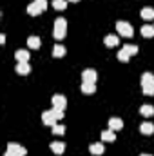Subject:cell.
Instances as JSON below:
<instances>
[{
	"label": "cell",
	"mask_w": 154,
	"mask_h": 156,
	"mask_svg": "<svg viewBox=\"0 0 154 156\" xmlns=\"http://www.w3.org/2000/svg\"><path fill=\"white\" fill-rule=\"evenodd\" d=\"M65 31H67V24H65V20L64 18H58L56 22H54V33H53V37L56 40H62L65 37Z\"/></svg>",
	"instance_id": "cell-1"
},
{
	"label": "cell",
	"mask_w": 154,
	"mask_h": 156,
	"mask_svg": "<svg viewBox=\"0 0 154 156\" xmlns=\"http://www.w3.org/2000/svg\"><path fill=\"white\" fill-rule=\"evenodd\" d=\"M5 156H26V149L18 144H7Z\"/></svg>",
	"instance_id": "cell-2"
},
{
	"label": "cell",
	"mask_w": 154,
	"mask_h": 156,
	"mask_svg": "<svg viewBox=\"0 0 154 156\" xmlns=\"http://www.w3.org/2000/svg\"><path fill=\"white\" fill-rule=\"evenodd\" d=\"M116 29H118V33H120L121 37H127V38L134 35L132 26H131V24H127V22H118V24H116Z\"/></svg>",
	"instance_id": "cell-3"
},
{
	"label": "cell",
	"mask_w": 154,
	"mask_h": 156,
	"mask_svg": "<svg viewBox=\"0 0 154 156\" xmlns=\"http://www.w3.org/2000/svg\"><path fill=\"white\" fill-rule=\"evenodd\" d=\"M42 122L45 123V125H56L58 123V118H56V115H54V111L51 109V111H45L44 115H42Z\"/></svg>",
	"instance_id": "cell-4"
},
{
	"label": "cell",
	"mask_w": 154,
	"mask_h": 156,
	"mask_svg": "<svg viewBox=\"0 0 154 156\" xmlns=\"http://www.w3.org/2000/svg\"><path fill=\"white\" fill-rule=\"evenodd\" d=\"M53 105H54V107H58V109H64V107L67 105L65 96H62V94H54V96H53Z\"/></svg>",
	"instance_id": "cell-5"
},
{
	"label": "cell",
	"mask_w": 154,
	"mask_h": 156,
	"mask_svg": "<svg viewBox=\"0 0 154 156\" xmlns=\"http://www.w3.org/2000/svg\"><path fill=\"white\" fill-rule=\"evenodd\" d=\"M29 71H31L29 62H18V66H16V73L18 75H29Z\"/></svg>",
	"instance_id": "cell-6"
},
{
	"label": "cell",
	"mask_w": 154,
	"mask_h": 156,
	"mask_svg": "<svg viewBox=\"0 0 154 156\" xmlns=\"http://www.w3.org/2000/svg\"><path fill=\"white\" fill-rule=\"evenodd\" d=\"M94 91H96L94 82H83V83H82V93H83V94H93Z\"/></svg>",
	"instance_id": "cell-7"
},
{
	"label": "cell",
	"mask_w": 154,
	"mask_h": 156,
	"mask_svg": "<svg viewBox=\"0 0 154 156\" xmlns=\"http://www.w3.org/2000/svg\"><path fill=\"white\" fill-rule=\"evenodd\" d=\"M82 78H83V82H94L96 80V71L94 69H85L82 73Z\"/></svg>",
	"instance_id": "cell-8"
},
{
	"label": "cell",
	"mask_w": 154,
	"mask_h": 156,
	"mask_svg": "<svg viewBox=\"0 0 154 156\" xmlns=\"http://www.w3.org/2000/svg\"><path fill=\"white\" fill-rule=\"evenodd\" d=\"M64 149H65V144H62V142H53L51 144V151L54 154H64Z\"/></svg>",
	"instance_id": "cell-9"
},
{
	"label": "cell",
	"mask_w": 154,
	"mask_h": 156,
	"mask_svg": "<svg viewBox=\"0 0 154 156\" xmlns=\"http://www.w3.org/2000/svg\"><path fill=\"white\" fill-rule=\"evenodd\" d=\"M121 127H123V122H121L120 118H111V120H109V129H111V131H120Z\"/></svg>",
	"instance_id": "cell-10"
},
{
	"label": "cell",
	"mask_w": 154,
	"mask_h": 156,
	"mask_svg": "<svg viewBox=\"0 0 154 156\" xmlns=\"http://www.w3.org/2000/svg\"><path fill=\"white\" fill-rule=\"evenodd\" d=\"M140 131L143 133V134H152L154 133V125L151 122H143L142 125H140Z\"/></svg>",
	"instance_id": "cell-11"
},
{
	"label": "cell",
	"mask_w": 154,
	"mask_h": 156,
	"mask_svg": "<svg viewBox=\"0 0 154 156\" xmlns=\"http://www.w3.org/2000/svg\"><path fill=\"white\" fill-rule=\"evenodd\" d=\"M27 13H29L31 16H37V15L42 13V9H40V5L37 4V2H33V4H29V5H27Z\"/></svg>",
	"instance_id": "cell-12"
},
{
	"label": "cell",
	"mask_w": 154,
	"mask_h": 156,
	"mask_svg": "<svg viewBox=\"0 0 154 156\" xmlns=\"http://www.w3.org/2000/svg\"><path fill=\"white\" fill-rule=\"evenodd\" d=\"M16 60H18V62H29V51H27V49L16 51Z\"/></svg>",
	"instance_id": "cell-13"
},
{
	"label": "cell",
	"mask_w": 154,
	"mask_h": 156,
	"mask_svg": "<svg viewBox=\"0 0 154 156\" xmlns=\"http://www.w3.org/2000/svg\"><path fill=\"white\" fill-rule=\"evenodd\" d=\"M89 151L93 153V154H103V144L100 142V144H91V147H89Z\"/></svg>",
	"instance_id": "cell-14"
},
{
	"label": "cell",
	"mask_w": 154,
	"mask_h": 156,
	"mask_svg": "<svg viewBox=\"0 0 154 156\" xmlns=\"http://www.w3.org/2000/svg\"><path fill=\"white\" fill-rule=\"evenodd\" d=\"M142 35H143L145 38H152L154 37V26H147V24H145V26L142 27Z\"/></svg>",
	"instance_id": "cell-15"
},
{
	"label": "cell",
	"mask_w": 154,
	"mask_h": 156,
	"mask_svg": "<svg viewBox=\"0 0 154 156\" xmlns=\"http://www.w3.org/2000/svg\"><path fill=\"white\" fill-rule=\"evenodd\" d=\"M118 44H120V40H118L116 35H109V37H105V45H107V47H116Z\"/></svg>",
	"instance_id": "cell-16"
},
{
	"label": "cell",
	"mask_w": 154,
	"mask_h": 156,
	"mask_svg": "<svg viewBox=\"0 0 154 156\" xmlns=\"http://www.w3.org/2000/svg\"><path fill=\"white\" fill-rule=\"evenodd\" d=\"M64 55H65V47L56 44V45L53 47V56H54V58H60V56H64Z\"/></svg>",
	"instance_id": "cell-17"
},
{
	"label": "cell",
	"mask_w": 154,
	"mask_h": 156,
	"mask_svg": "<svg viewBox=\"0 0 154 156\" xmlns=\"http://www.w3.org/2000/svg\"><path fill=\"white\" fill-rule=\"evenodd\" d=\"M114 131H111V129H109V131H103V133H102V142H114Z\"/></svg>",
	"instance_id": "cell-18"
},
{
	"label": "cell",
	"mask_w": 154,
	"mask_h": 156,
	"mask_svg": "<svg viewBox=\"0 0 154 156\" xmlns=\"http://www.w3.org/2000/svg\"><path fill=\"white\" fill-rule=\"evenodd\" d=\"M140 113H142L143 116H152L154 115V107L152 105H142V107H140Z\"/></svg>",
	"instance_id": "cell-19"
},
{
	"label": "cell",
	"mask_w": 154,
	"mask_h": 156,
	"mask_svg": "<svg viewBox=\"0 0 154 156\" xmlns=\"http://www.w3.org/2000/svg\"><path fill=\"white\" fill-rule=\"evenodd\" d=\"M142 18H145V20H152L154 18V9H151V7L142 9Z\"/></svg>",
	"instance_id": "cell-20"
},
{
	"label": "cell",
	"mask_w": 154,
	"mask_h": 156,
	"mask_svg": "<svg viewBox=\"0 0 154 156\" xmlns=\"http://www.w3.org/2000/svg\"><path fill=\"white\" fill-rule=\"evenodd\" d=\"M27 45H29L31 49H38V47H40V38H38V37H29Z\"/></svg>",
	"instance_id": "cell-21"
},
{
	"label": "cell",
	"mask_w": 154,
	"mask_h": 156,
	"mask_svg": "<svg viewBox=\"0 0 154 156\" xmlns=\"http://www.w3.org/2000/svg\"><path fill=\"white\" fill-rule=\"evenodd\" d=\"M53 7L58 11H64L67 7V4H65V0H53Z\"/></svg>",
	"instance_id": "cell-22"
},
{
	"label": "cell",
	"mask_w": 154,
	"mask_h": 156,
	"mask_svg": "<svg viewBox=\"0 0 154 156\" xmlns=\"http://www.w3.org/2000/svg\"><path fill=\"white\" fill-rule=\"evenodd\" d=\"M152 82H154V80H152ZM152 82L143 85V94H147V96H152V94H154V83H152Z\"/></svg>",
	"instance_id": "cell-23"
},
{
	"label": "cell",
	"mask_w": 154,
	"mask_h": 156,
	"mask_svg": "<svg viewBox=\"0 0 154 156\" xmlns=\"http://www.w3.org/2000/svg\"><path fill=\"white\" fill-rule=\"evenodd\" d=\"M154 80V76L151 75V73H143L142 75V85H145V83H151Z\"/></svg>",
	"instance_id": "cell-24"
},
{
	"label": "cell",
	"mask_w": 154,
	"mask_h": 156,
	"mask_svg": "<svg viewBox=\"0 0 154 156\" xmlns=\"http://www.w3.org/2000/svg\"><path fill=\"white\" fill-rule=\"evenodd\" d=\"M129 56H131V55H129L125 49H120V53H118V58H120L121 62H127V60H129Z\"/></svg>",
	"instance_id": "cell-25"
},
{
	"label": "cell",
	"mask_w": 154,
	"mask_h": 156,
	"mask_svg": "<svg viewBox=\"0 0 154 156\" xmlns=\"http://www.w3.org/2000/svg\"><path fill=\"white\" fill-rule=\"evenodd\" d=\"M64 133H65V127L64 125H58V123L53 125V134H64Z\"/></svg>",
	"instance_id": "cell-26"
},
{
	"label": "cell",
	"mask_w": 154,
	"mask_h": 156,
	"mask_svg": "<svg viewBox=\"0 0 154 156\" xmlns=\"http://www.w3.org/2000/svg\"><path fill=\"white\" fill-rule=\"evenodd\" d=\"M123 49H125L129 55H136V53H138V45H125Z\"/></svg>",
	"instance_id": "cell-27"
},
{
	"label": "cell",
	"mask_w": 154,
	"mask_h": 156,
	"mask_svg": "<svg viewBox=\"0 0 154 156\" xmlns=\"http://www.w3.org/2000/svg\"><path fill=\"white\" fill-rule=\"evenodd\" d=\"M35 2L40 5V9H42V11H45V7H47V0H35Z\"/></svg>",
	"instance_id": "cell-28"
},
{
	"label": "cell",
	"mask_w": 154,
	"mask_h": 156,
	"mask_svg": "<svg viewBox=\"0 0 154 156\" xmlns=\"http://www.w3.org/2000/svg\"><path fill=\"white\" fill-rule=\"evenodd\" d=\"M140 156H151V154H140Z\"/></svg>",
	"instance_id": "cell-29"
},
{
	"label": "cell",
	"mask_w": 154,
	"mask_h": 156,
	"mask_svg": "<svg viewBox=\"0 0 154 156\" xmlns=\"http://www.w3.org/2000/svg\"><path fill=\"white\" fill-rule=\"evenodd\" d=\"M71 2H80V0H71Z\"/></svg>",
	"instance_id": "cell-30"
},
{
	"label": "cell",
	"mask_w": 154,
	"mask_h": 156,
	"mask_svg": "<svg viewBox=\"0 0 154 156\" xmlns=\"http://www.w3.org/2000/svg\"><path fill=\"white\" fill-rule=\"evenodd\" d=\"M152 83H154V82H152Z\"/></svg>",
	"instance_id": "cell-31"
}]
</instances>
